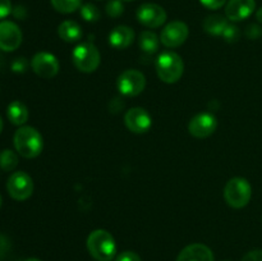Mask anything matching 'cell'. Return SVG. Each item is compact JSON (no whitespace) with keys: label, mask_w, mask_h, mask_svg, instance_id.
Returning a JSON list of instances; mask_svg holds the SVG:
<instances>
[{"label":"cell","mask_w":262,"mask_h":261,"mask_svg":"<svg viewBox=\"0 0 262 261\" xmlns=\"http://www.w3.org/2000/svg\"><path fill=\"white\" fill-rule=\"evenodd\" d=\"M222 37L229 44L237 42V41L239 40V37H241L239 28H238L235 25H230V23H229V25H228V27L225 28L224 33L222 35Z\"/></svg>","instance_id":"25"},{"label":"cell","mask_w":262,"mask_h":261,"mask_svg":"<svg viewBox=\"0 0 262 261\" xmlns=\"http://www.w3.org/2000/svg\"><path fill=\"white\" fill-rule=\"evenodd\" d=\"M9 196L15 201H25L30 199L33 192V181L25 171H14L7 182Z\"/></svg>","instance_id":"7"},{"label":"cell","mask_w":262,"mask_h":261,"mask_svg":"<svg viewBox=\"0 0 262 261\" xmlns=\"http://www.w3.org/2000/svg\"><path fill=\"white\" fill-rule=\"evenodd\" d=\"M138 45H140L141 50L143 53L154 54L159 49V38L152 31H143V32H141L140 38H138Z\"/></svg>","instance_id":"20"},{"label":"cell","mask_w":262,"mask_h":261,"mask_svg":"<svg viewBox=\"0 0 262 261\" xmlns=\"http://www.w3.org/2000/svg\"><path fill=\"white\" fill-rule=\"evenodd\" d=\"M256 18H257V20L260 23H262V8H260V9L256 12Z\"/></svg>","instance_id":"33"},{"label":"cell","mask_w":262,"mask_h":261,"mask_svg":"<svg viewBox=\"0 0 262 261\" xmlns=\"http://www.w3.org/2000/svg\"><path fill=\"white\" fill-rule=\"evenodd\" d=\"M28 68V61L26 58H17L12 63V71L15 73H25Z\"/></svg>","instance_id":"27"},{"label":"cell","mask_w":262,"mask_h":261,"mask_svg":"<svg viewBox=\"0 0 262 261\" xmlns=\"http://www.w3.org/2000/svg\"><path fill=\"white\" fill-rule=\"evenodd\" d=\"M137 19L148 28H158L166 20V12L163 7L154 3H146L137 9Z\"/></svg>","instance_id":"10"},{"label":"cell","mask_w":262,"mask_h":261,"mask_svg":"<svg viewBox=\"0 0 262 261\" xmlns=\"http://www.w3.org/2000/svg\"><path fill=\"white\" fill-rule=\"evenodd\" d=\"M255 8V0H229L225 7V17L233 22H241L251 17Z\"/></svg>","instance_id":"14"},{"label":"cell","mask_w":262,"mask_h":261,"mask_svg":"<svg viewBox=\"0 0 262 261\" xmlns=\"http://www.w3.org/2000/svg\"><path fill=\"white\" fill-rule=\"evenodd\" d=\"M18 165V155L13 150L5 148L0 153V168L4 171H12Z\"/></svg>","instance_id":"22"},{"label":"cell","mask_w":262,"mask_h":261,"mask_svg":"<svg viewBox=\"0 0 262 261\" xmlns=\"http://www.w3.org/2000/svg\"><path fill=\"white\" fill-rule=\"evenodd\" d=\"M117 86L123 96H137L146 87L145 74L137 69H127L118 77Z\"/></svg>","instance_id":"6"},{"label":"cell","mask_w":262,"mask_h":261,"mask_svg":"<svg viewBox=\"0 0 262 261\" xmlns=\"http://www.w3.org/2000/svg\"><path fill=\"white\" fill-rule=\"evenodd\" d=\"M124 123L133 133H146L152 125V119L148 112L143 107H132L124 115Z\"/></svg>","instance_id":"13"},{"label":"cell","mask_w":262,"mask_h":261,"mask_svg":"<svg viewBox=\"0 0 262 261\" xmlns=\"http://www.w3.org/2000/svg\"><path fill=\"white\" fill-rule=\"evenodd\" d=\"M81 17L86 22H97L100 19V10L96 5L87 3L81 7Z\"/></svg>","instance_id":"23"},{"label":"cell","mask_w":262,"mask_h":261,"mask_svg":"<svg viewBox=\"0 0 262 261\" xmlns=\"http://www.w3.org/2000/svg\"><path fill=\"white\" fill-rule=\"evenodd\" d=\"M13 12L10 0H0V19L8 17Z\"/></svg>","instance_id":"30"},{"label":"cell","mask_w":262,"mask_h":261,"mask_svg":"<svg viewBox=\"0 0 262 261\" xmlns=\"http://www.w3.org/2000/svg\"><path fill=\"white\" fill-rule=\"evenodd\" d=\"M3 119H2V117H0V133H2V130H3Z\"/></svg>","instance_id":"35"},{"label":"cell","mask_w":262,"mask_h":261,"mask_svg":"<svg viewBox=\"0 0 262 261\" xmlns=\"http://www.w3.org/2000/svg\"><path fill=\"white\" fill-rule=\"evenodd\" d=\"M3 66H4V56H3L2 53H0V69L3 68Z\"/></svg>","instance_id":"34"},{"label":"cell","mask_w":262,"mask_h":261,"mask_svg":"<svg viewBox=\"0 0 262 261\" xmlns=\"http://www.w3.org/2000/svg\"><path fill=\"white\" fill-rule=\"evenodd\" d=\"M22 44V31L14 22L3 20L0 22V50L14 51Z\"/></svg>","instance_id":"11"},{"label":"cell","mask_w":262,"mask_h":261,"mask_svg":"<svg viewBox=\"0 0 262 261\" xmlns=\"http://www.w3.org/2000/svg\"><path fill=\"white\" fill-rule=\"evenodd\" d=\"M251 197H252V187L247 179L235 177L225 184L224 199L229 206L234 209H242L250 204Z\"/></svg>","instance_id":"4"},{"label":"cell","mask_w":262,"mask_h":261,"mask_svg":"<svg viewBox=\"0 0 262 261\" xmlns=\"http://www.w3.org/2000/svg\"><path fill=\"white\" fill-rule=\"evenodd\" d=\"M242 261H262V250H253L243 256Z\"/></svg>","instance_id":"31"},{"label":"cell","mask_w":262,"mask_h":261,"mask_svg":"<svg viewBox=\"0 0 262 261\" xmlns=\"http://www.w3.org/2000/svg\"><path fill=\"white\" fill-rule=\"evenodd\" d=\"M56 12L61 14H69L82 7V0H50Z\"/></svg>","instance_id":"21"},{"label":"cell","mask_w":262,"mask_h":261,"mask_svg":"<svg viewBox=\"0 0 262 261\" xmlns=\"http://www.w3.org/2000/svg\"><path fill=\"white\" fill-rule=\"evenodd\" d=\"M2 202H3V200H2V196H0V207H2Z\"/></svg>","instance_id":"37"},{"label":"cell","mask_w":262,"mask_h":261,"mask_svg":"<svg viewBox=\"0 0 262 261\" xmlns=\"http://www.w3.org/2000/svg\"><path fill=\"white\" fill-rule=\"evenodd\" d=\"M15 151L26 159H35L43 148L42 136L36 128L22 125L18 128L13 137Z\"/></svg>","instance_id":"1"},{"label":"cell","mask_w":262,"mask_h":261,"mask_svg":"<svg viewBox=\"0 0 262 261\" xmlns=\"http://www.w3.org/2000/svg\"><path fill=\"white\" fill-rule=\"evenodd\" d=\"M262 35V28L256 23H251L246 28V36H247L250 40H257Z\"/></svg>","instance_id":"26"},{"label":"cell","mask_w":262,"mask_h":261,"mask_svg":"<svg viewBox=\"0 0 262 261\" xmlns=\"http://www.w3.org/2000/svg\"><path fill=\"white\" fill-rule=\"evenodd\" d=\"M26 261H41V260H38V258L32 257V258H27V260H26Z\"/></svg>","instance_id":"36"},{"label":"cell","mask_w":262,"mask_h":261,"mask_svg":"<svg viewBox=\"0 0 262 261\" xmlns=\"http://www.w3.org/2000/svg\"><path fill=\"white\" fill-rule=\"evenodd\" d=\"M31 68L41 78H53L59 72V61L53 54L40 51L31 60Z\"/></svg>","instance_id":"9"},{"label":"cell","mask_w":262,"mask_h":261,"mask_svg":"<svg viewBox=\"0 0 262 261\" xmlns=\"http://www.w3.org/2000/svg\"><path fill=\"white\" fill-rule=\"evenodd\" d=\"M106 14L112 18H118L124 13V5L122 0H109L105 7Z\"/></svg>","instance_id":"24"},{"label":"cell","mask_w":262,"mask_h":261,"mask_svg":"<svg viewBox=\"0 0 262 261\" xmlns=\"http://www.w3.org/2000/svg\"><path fill=\"white\" fill-rule=\"evenodd\" d=\"M115 261H142L140 256L132 251H124V252L119 253L115 258Z\"/></svg>","instance_id":"29"},{"label":"cell","mask_w":262,"mask_h":261,"mask_svg":"<svg viewBox=\"0 0 262 261\" xmlns=\"http://www.w3.org/2000/svg\"><path fill=\"white\" fill-rule=\"evenodd\" d=\"M135 40V31L128 26H118L110 32L109 44L117 50L127 49Z\"/></svg>","instance_id":"16"},{"label":"cell","mask_w":262,"mask_h":261,"mask_svg":"<svg viewBox=\"0 0 262 261\" xmlns=\"http://www.w3.org/2000/svg\"><path fill=\"white\" fill-rule=\"evenodd\" d=\"M217 122L211 113H200L194 115L188 124V130L193 137L206 138L216 130Z\"/></svg>","instance_id":"12"},{"label":"cell","mask_w":262,"mask_h":261,"mask_svg":"<svg viewBox=\"0 0 262 261\" xmlns=\"http://www.w3.org/2000/svg\"><path fill=\"white\" fill-rule=\"evenodd\" d=\"M87 250L97 261H112L117 253V243L109 232L97 229L87 238Z\"/></svg>","instance_id":"2"},{"label":"cell","mask_w":262,"mask_h":261,"mask_svg":"<svg viewBox=\"0 0 262 261\" xmlns=\"http://www.w3.org/2000/svg\"><path fill=\"white\" fill-rule=\"evenodd\" d=\"M188 35L189 30L186 23L182 22V20H173L164 27L160 36V41L166 48L174 49L183 45L188 38Z\"/></svg>","instance_id":"8"},{"label":"cell","mask_w":262,"mask_h":261,"mask_svg":"<svg viewBox=\"0 0 262 261\" xmlns=\"http://www.w3.org/2000/svg\"><path fill=\"white\" fill-rule=\"evenodd\" d=\"M13 15H14L15 18H18V19H25L26 9L23 7H15L14 9H13Z\"/></svg>","instance_id":"32"},{"label":"cell","mask_w":262,"mask_h":261,"mask_svg":"<svg viewBox=\"0 0 262 261\" xmlns=\"http://www.w3.org/2000/svg\"><path fill=\"white\" fill-rule=\"evenodd\" d=\"M228 0H200L202 5L207 9H211V10H217L220 8L224 7L227 4Z\"/></svg>","instance_id":"28"},{"label":"cell","mask_w":262,"mask_h":261,"mask_svg":"<svg viewBox=\"0 0 262 261\" xmlns=\"http://www.w3.org/2000/svg\"><path fill=\"white\" fill-rule=\"evenodd\" d=\"M228 25L229 23H228L227 17L220 14H212L204 20V30L212 36H222Z\"/></svg>","instance_id":"19"},{"label":"cell","mask_w":262,"mask_h":261,"mask_svg":"<svg viewBox=\"0 0 262 261\" xmlns=\"http://www.w3.org/2000/svg\"><path fill=\"white\" fill-rule=\"evenodd\" d=\"M74 67L83 73H92L96 71L101 61L100 51L92 42H83L76 46L72 54Z\"/></svg>","instance_id":"5"},{"label":"cell","mask_w":262,"mask_h":261,"mask_svg":"<svg viewBox=\"0 0 262 261\" xmlns=\"http://www.w3.org/2000/svg\"><path fill=\"white\" fill-rule=\"evenodd\" d=\"M58 35L66 42H77L82 37L81 26L74 20H64L58 27Z\"/></svg>","instance_id":"18"},{"label":"cell","mask_w":262,"mask_h":261,"mask_svg":"<svg viewBox=\"0 0 262 261\" xmlns=\"http://www.w3.org/2000/svg\"><path fill=\"white\" fill-rule=\"evenodd\" d=\"M7 117L9 122L14 125H19L22 127L28 119V109L22 101H12L8 105L7 109Z\"/></svg>","instance_id":"17"},{"label":"cell","mask_w":262,"mask_h":261,"mask_svg":"<svg viewBox=\"0 0 262 261\" xmlns=\"http://www.w3.org/2000/svg\"><path fill=\"white\" fill-rule=\"evenodd\" d=\"M177 261H214V253L202 243H193L181 251Z\"/></svg>","instance_id":"15"},{"label":"cell","mask_w":262,"mask_h":261,"mask_svg":"<svg viewBox=\"0 0 262 261\" xmlns=\"http://www.w3.org/2000/svg\"><path fill=\"white\" fill-rule=\"evenodd\" d=\"M155 68L161 81L165 83H176L183 76L184 63L177 53L165 51L158 56Z\"/></svg>","instance_id":"3"},{"label":"cell","mask_w":262,"mask_h":261,"mask_svg":"<svg viewBox=\"0 0 262 261\" xmlns=\"http://www.w3.org/2000/svg\"><path fill=\"white\" fill-rule=\"evenodd\" d=\"M123 2H132V0H123Z\"/></svg>","instance_id":"38"}]
</instances>
